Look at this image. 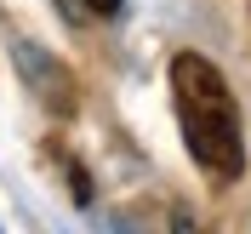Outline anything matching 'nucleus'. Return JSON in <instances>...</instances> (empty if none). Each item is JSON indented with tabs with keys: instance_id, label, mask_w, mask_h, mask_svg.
Listing matches in <instances>:
<instances>
[{
	"instance_id": "f03ea898",
	"label": "nucleus",
	"mask_w": 251,
	"mask_h": 234,
	"mask_svg": "<svg viewBox=\"0 0 251 234\" xmlns=\"http://www.w3.org/2000/svg\"><path fill=\"white\" fill-rule=\"evenodd\" d=\"M17 63H23V75H29V86L40 92V103L57 114H75V80H69V69L63 63H51L40 46H17Z\"/></svg>"
},
{
	"instance_id": "7ed1b4c3",
	"label": "nucleus",
	"mask_w": 251,
	"mask_h": 234,
	"mask_svg": "<svg viewBox=\"0 0 251 234\" xmlns=\"http://www.w3.org/2000/svg\"><path fill=\"white\" fill-rule=\"evenodd\" d=\"M80 6H86V12H97V17H114L126 0H80Z\"/></svg>"
},
{
	"instance_id": "20e7f679",
	"label": "nucleus",
	"mask_w": 251,
	"mask_h": 234,
	"mask_svg": "<svg viewBox=\"0 0 251 234\" xmlns=\"http://www.w3.org/2000/svg\"><path fill=\"white\" fill-rule=\"evenodd\" d=\"M57 6H63V12H69V17H75V0H57Z\"/></svg>"
},
{
	"instance_id": "f257e3e1",
	"label": "nucleus",
	"mask_w": 251,
	"mask_h": 234,
	"mask_svg": "<svg viewBox=\"0 0 251 234\" xmlns=\"http://www.w3.org/2000/svg\"><path fill=\"white\" fill-rule=\"evenodd\" d=\"M172 103H177V126H183L194 166L217 183H234L246 172V131H240V103L228 92L223 69L200 52H177L172 57Z\"/></svg>"
}]
</instances>
